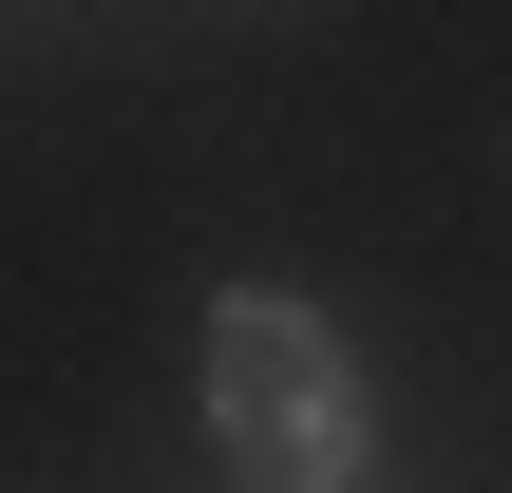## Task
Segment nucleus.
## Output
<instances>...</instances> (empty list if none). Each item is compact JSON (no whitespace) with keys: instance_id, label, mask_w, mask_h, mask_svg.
Wrapping results in <instances>:
<instances>
[{"instance_id":"f257e3e1","label":"nucleus","mask_w":512,"mask_h":493,"mask_svg":"<svg viewBox=\"0 0 512 493\" xmlns=\"http://www.w3.org/2000/svg\"><path fill=\"white\" fill-rule=\"evenodd\" d=\"M209 437L247 456V475H304V493H342L361 475V361L285 304V285H247L228 323H209Z\"/></svg>"}]
</instances>
